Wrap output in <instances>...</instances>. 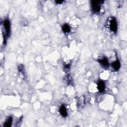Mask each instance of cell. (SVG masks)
<instances>
[{
  "mask_svg": "<svg viewBox=\"0 0 127 127\" xmlns=\"http://www.w3.org/2000/svg\"><path fill=\"white\" fill-rule=\"evenodd\" d=\"M103 1H92L91 2V8L93 12L95 13H98L100 12L101 9V4Z\"/></svg>",
  "mask_w": 127,
  "mask_h": 127,
  "instance_id": "6da1fadb",
  "label": "cell"
},
{
  "mask_svg": "<svg viewBox=\"0 0 127 127\" xmlns=\"http://www.w3.org/2000/svg\"><path fill=\"white\" fill-rule=\"evenodd\" d=\"M109 28L113 32H117L118 30V24L117 22L114 17H111L109 20Z\"/></svg>",
  "mask_w": 127,
  "mask_h": 127,
  "instance_id": "7a4b0ae2",
  "label": "cell"
},
{
  "mask_svg": "<svg viewBox=\"0 0 127 127\" xmlns=\"http://www.w3.org/2000/svg\"><path fill=\"white\" fill-rule=\"evenodd\" d=\"M4 27L7 37L9 36L10 34V23L8 19H6L4 22Z\"/></svg>",
  "mask_w": 127,
  "mask_h": 127,
  "instance_id": "3957f363",
  "label": "cell"
},
{
  "mask_svg": "<svg viewBox=\"0 0 127 127\" xmlns=\"http://www.w3.org/2000/svg\"><path fill=\"white\" fill-rule=\"evenodd\" d=\"M98 62L104 67L107 68L109 67V64L108 59L106 57H104L102 59L98 60Z\"/></svg>",
  "mask_w": 127,
  "mask_h": 127,
  "instance_id": "277c9868",
  "label": "cell"
},
{
  "mask_svg": "<svg viewBox=\"0 0 127 127\" xmlns=\"http://www.w3.org/2000/svg\"><path fill=\"white\" fill-rule=\"evenodd\" d=\"M97 89L100 92H103L105 89V84L102 80H100L97 82Z\"/></svg>",
  "mask_w": 127,
  "mask_h": 127,
  "instance_id": "5b68a950",
  "label": "cell"
},
{
  "mask_svg": "<svg viewBox=\"0 0 127 127\" xmlns=\"http://www.w3.org/2000/svg\"><path fill=\"white\" fill-rule=\"evenodd\" d=\"M59 111L61 115L63 117L65 118L68 116V112L67 111V109L64 105H62L61 106V107H60Z\"/></svg>",
  "mask_w": 127,
  "mask_h": 127,
  "instance_id": "8992f818",
  "label": "cell"
},
{
  "mask_svg": "<svg viewBox=\"0 0 127 127\" xmlns=\"http://www.w3.org/2000/svg\"><path fill=\"white\" fill-rule=\"evenodd\" d=\"M112 66L115 71H118L120 69L121 67L120 61L118 60H117L115 62H113L112 64Z\"/></svg>",
  "mask_w": 127,
  "mask_h": 127,
  "instance_id": "52a82bcc",
  "label": "cell"
},
{
  "mask_svg": "<svg viewBox=\"0 0 127 127\" xmlns=\"http://www.w3.org/2000/svg\"><path fill=\"white\" fill-rule=\"evenodd\" d=\"M13 118L11 116H10L9 117L7 120H6V121L5 122L4 124V126L5 127H10L12 126V124L13 123Z\"/></svg>",
  "mask_w": 127,
  "mask_h": 127,
  "instance_id": "ba28073f",
  "label": "cell"
},
{
  "mask_svg": "<svg viewBox=\"0 0 127 127\" xmlns=\"http://www.w3.org/2000/svg\"><path fill=\"white\" fill-rule=\"evenodd\" d=\"M62 30L64 32L67 34V33H69L71 31V27L69 24H66L63 25L62 27Z\"/></svg>",
  "mask_w": 127,
  "mask_h": 127,
  "instance_id": "9c48e42d",
  "label": "cell"
},
{
  "mask_svg": "<svg viewBox=\"0 0 127 127\" xmlns=\"http://www.w3.org/2000/svg\"><path fill=\"white\" fill-rule=\"evenodd\" d=\"M84 104V98L83 96H82L80 98L79 102L78 103V107L79 108H81L83 107Z\"/></svg>",
  "mask_w": 127,
  "mask_h": 127,
  "instance_id": "30bf717a",
  "label": "cell"
},
{
  "mask_svg": "<svg viewBox=\"0 0 127 127\" xmlns=\"http://www.w3.org/2000/svg\"><path fill=\"white\" fill-rule=\"evenodd\" d=\"M70 67H71V65L70 64H66L64 66V69L66 70H68L69 69H70Z\"/></svg>",
  "mask_w": 127,
  "mask_h": 127,
  "instance_id": "8fae6325",
  "label": "cell"
},
{
  "mask_svg": "<svg viewBox=\"0 0 127 127\" xmlns=\"http://www.w3.org/2000/svg\"><path fill=\"white\" fill-rule=\"evenodd\" d=\"M55 2L58 4H61L63 3L64 2V1H59H59H56Z\"/></svg>",
  "mask_w": 127,
  "mask_h": 127,
  "instance_id": "7c38bea8",
  "label": "cell"
}]
</instances>
